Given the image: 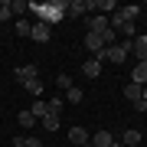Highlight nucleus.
I'll return each instance as SVG.
<instances>
[{
	"mask_svg": "<svg viewBox=\"0 0 147 147\" xmlns=\"http://www.w3.org/2000/svg\"><path fill=\"white\" fill-rule=\"evenodd\" d=\"M65 7H69V0H49V3H30V10L39 16V23L53 26V23L65 20Z\"/></svg>",
	"mask_w": 147,
	"mask_h": 147,
	"instance_id": "1",
	"label": "nucleus"
},
{
	"mask_svg": "<svg viewBox=\"0 0 147 147\" xmlns=\"http://www.w3.org/2000/svg\"><path fill=\"white\" fill-rule=\"evenodd\" d=\"M85 49H88V53H95V56H98V53H105V36H101V33H85Z\"/></svg>",
	"mask_w": 147,
	"mask_h": 147,
	"instance_id": "2",
	"label": "nucleus"
},
{
	"mask_svg": "<svg viewBox=\"0 0 147 147\" xmlns=\"http://www.w3.org/2000/svg\"><path fill=\"white\" fill-rule=\"evenodd\" d=\"M30 39L33 42H49V39H53V26H46V23H33V33H30Z\"/></svg>",
	"mask_w": 147,
	"mask_h": 147,
	"instance_id": "3",
	"label": "nucleus"
},
{
	"mask_svg": "<svg viewBox=\"0 0 147 147\" xmlns=\"http://www.w3.org/2000/svg\"><path fill=\"white\" fill-rule=\"evenodd\" d=\"M88 144H92V147H111V144H115V137H111L108 127H101V131H95V134L88 137Z\"/></svg>",
	"mask_w": 147,
	"mask_h": 147,
	"instance_id": "4",
	"label": "nucleus"
},
{
	"mask_svg": "<svg viewBox=\"0 0 147 147\" xmlns=\"http://www.w3.org/2000/svg\"><path fill=\"white\" fill-rule=\"evenodd\" d=\"M13 75H16V82H23V85H26V82H33V79H39V69L30 62V65H20Z\"/></svg>",
	"mask_w": 147,
	"mask_h": 147,
	"instance_id": "5",
	"label": "nucleus"
},
{
	"mask_svg": "<svg viewBox=\"0 0 147 147\" xmlns=\"http://www.w3.org/2000/svg\"><path fill=\"white\" fill-rule=\"evenodd\" d=\"M124 98L131 101V105L144 101V85H137V82H127V85H124Z\"/></svg>",
	"mask_w": 147,
	"mask_h": 147,
	"instance_id": "6",
	"label": "nucleus"
},
{
	"mask_svg": "<svg viewBox=\"0 0 147 147\" xmlns=\"http://www.w3.org/2000/svg\"><path fill=\"white\" fill-rule=\"evenodd\" d=\"M88 137H92V134L85 131L82 124H75V127H69V141H72L75 147H82V144H88Z\"/></svg>",
	"mask_w": 147,
	"mask_h": 147,
	"instance_id": "7",
	"label": "nucleus"
},
{
	"mask_svg": "<svg viewBox=\"0 0 147 147\" xmlns=\"http://www.w3.org/2000/svg\"><path fill=\"white\" fill-rule=\"evenodd\" d=\"M127 56H131V53H127V49L124 46H121V42H115V46H108V62H127Z\"/></svg>",
	"mask_w": 147,
	"mask_h": 147,
	"instance_id": "8",
	"label": "nucleus"
},
{
	"mask_svg": "<svg viewBox=\"0 0 147 147\" xmlns=\"http://www.w3.org/2000/svg\"><path fill=\"white\" fill-rule=\"evenodd\" d=\"M85 13H88V0H69L65 16H85Z\"/></svg>",
	"mask_w": 147,
	"mask_h": 147,
	"instance_id": "9",
	"label": "nucleus"
},
{
	"mask_svg": "<svg viewBox=\"0 0 147 147\" xmlns=\"http://www.w3.org/2000/svg\"><path fill=\"white\" fill-rule=\"evenodd\" d=\"M105 30H108V16H105V13L88 16V33H105Z\"/></svg>",
	"mask_w": 147,
	"mask_h": 147,
	"instance_id": "10",
	"label": "nucleus"
},
{
	"mask_svg": "<svg viewBox=\"0 0 147 147\" xmlns=\"http://www.w3.org/2000/svg\"><path fill=\"white\" fill-rule=\"evenodd\" d=\"M131 53L141 59V62H147V36H134V42H131Z\"/></svg>",
	"mask_w": 147,
	"mask_h": 147,
	"instance_id": "11",
	"label": "nucleus"
},
{
	"mask_svg": "<svg viewBox=\"0 0 147 147\" xmlns=\"http://www.w3.org/2000/svg\"><path fill=\"white\" fill-rule=\"evenodd\" d=\"M141 141H144V137H141V131H137V127H127V131L121 134V144H124V147H137Z\"/></svg>",
	"mask_w": 147,
	"mask_h": 147,
	"instance_id": "12",
	"label": "nucleus"
},
{
	"mask_svg": "<svg viewBox=\"0 0 147 147\" xmlns=\"http://www.w3.org/2000/svg\"><path fill=\"white\" fill-rule=\"evenodd\" d=\"M131 82H137V85H147V62H137V65L131 69Z\"/></svg>",
	"mask_w": 147,
	"mask_h": 147,
	"instance_id": "13",
	"label": "nucleus"
},
{
	"mask_svg": "<svg viewBox=\"0 0 147 147\" xmlns=\"http://www.w3.org/2000/svg\"><path fill=\"white\" fill-rule=\"evenodd\" d=\"M98 72H101V62H95V59L82 62V75H85V79H98Z\"/></svg>",
	"mask_w": 147,
	"mask_h": 147,
	"instance_id": "14",
	"label": "nucleus"
},
{
	"mask_svg": "<svg viewBox=\"0 0 147 147\" xmlns=\"http://www.w3.org/2000/svg\"><path fill=\"white\" fill-rule=\"evenodd\" d=\"M30 115H33V118H46V115H49V105H46L42 98H36V101H33V108H30Z\"/></svg>",
	"mask_w": 147,
	"mask_h": 147,
	"instance_id": "15",
	"label": "nucleus"
},
{
	"mask_svg": "<svg viewBox=\"0 0 147 147\" xmlns=\"http://www.w3.org/2000/svg\"><path fill=\"white\" fill-rule=\"evenodd\" d=\"M10 10H13L16 16H20V20H26V13H30V3H26V0H13V3H10Z\"/></svg>",
	"mask_w": 147,
	"mask_h": 147,
	"instance_id": "16",
	"label": "nucleus"
},
{
	"mask_svg": "<svg viewBox=\"0 0 147 147\" xmlns=\"http://www.w3.org/2000/svg\"><path fill=\"white\" fill-rule=\"evenodd\" d=\"M118 10H121V16H124V20H137V13H141V7H137V3H127V7H118Z\"/></svg>",
	"mask_w": 147,
	"mask_h": 147,
	"instance_id": "17",
	"label": "nucleus"
},
{
	"mask_svg": "<svg viewBox=\"0 0 147 147\" xmlns=\"http://www.w3.org/2000/svg\"><path fill=\"white\" fill-rule=\"evenodd\" d=\"M46 105H49V111H53V115H59V111H62V105H65V95H53Z\"/></svg>",
	"mask_w": 147,
	"mask_h": 147,
	"instance_id": "18",
	"label": "nucleus"
},
{
	"mask_svg": "<svg viewBox=\"0 0 147 147\" xmlns=\"http://www.w3.org/2000/svg\"><path fill=\"white\" fill-rule=\"evenodd\" d=\"M30 33H33V23H30V20H16V36L30 39Z\"/></svg>",
	"mask_w": 147,
	"mask_h": 147,
	"instance_id": "19",
	"label": "nucleus"
},
{
	"mask_svg": "<svg viewBox=\"0 0 147 147\" xmlns=\"http://www.w3.org/2000/svg\"><path fill=\"white\" fill-rule=\"evenodd\" d=\"M42 127H46V131H59V115H53V111H49V115L42 118Z\"/></svg>",
	"mask_w": 147,
	"mask_h": 147,
	"instance_id": "20",
	"label": "nucleus"
},
{
	"mask_svg": "<svg viewBox=\"0 0 147 147\" xmlns=\"http://www.w3.org/2000/svg\"><path fill=\"white\" fill-rule=\"evenodd\" d=\"M82 98H85V92H82V88H75V85H72V88L65 92V101H72V105H79Z\"/></svg>",
	"mask_w": 147,
	"mask_h": 147,
	"instance_id": "21",
	"label": "nucleus"
},
{
	"mask_svg": "<svg viewBox=\"0 0 147 147\" xmlns=\"http://www.w3.org/2000/svg\"><path fill=\"white\" fill-rule=\"evenodd\" d=\"M16 121H20V127H26V131H30L33 124H36V118H33L30 111H20V115H16Z\"/></svg>",
	"mask_w": 147,
	"mask_h": 147,
	"instance_id": "22",
	"label": "nucleus"
},
{
	"mask_svg": "<svg viewBox=\"0 0 147 147\" xmlns=\"http://www.w3.org/2000/svg\"><path fill=\"white\" fill-rule=\"evenodd\" d=\"M26 92L33 95V98H39V95H42V82H39V79H33V82H26Z\"/></svg>",
	"mask_w": 147,
	"mask_h": 147,
	"instance_id": "23",
	"label": "nucleus"
},
{
	"mask_svg": "<svg viewBox=\"0 0 147 147\" xmlns=\"http://www.w3.org/2000/svg\"><path fill=\"white\" fill-rule=\"evenodd\" d=\"M95 10H105V13H115V10H118V3H115V0H98V3H95Z\"/></svg>",
	"mask_w": 147,
	"mask_h": 147,
	"instance_id": "24",
	"label": "nucleus"
},
{
	"mask_svg": "<svg viewBox=\"0 0 147 147\" xmlns=\"http://www.w3.org/2000/svg\"><path fill=\"white\" fill-rule=\"evenodd\" d=\"M56 85H59L62 92H69V88H72V79H69V75L62 72V75H56Z\"/></svg>",
	"mask_w": 147,
	"mask_h": 147,
	"instance_id": "25",
	"label": "nucleus"
},
{
	"mask_svg": "<svg viewBox=\"0 0 147 147\" xmlns=\"http://www.w3.org/2000/svg\"><path fill=\"white\" fill-rule=\"evenodd\" d=\"M13 16V10H10V3H0V23H7Z\"/></svg>",
	"mask_w": 147,
	"mask_h": 147,
	"instance_id": "26",
	"label": "nucleus"
},
{
	"mask_svg": "<svg viewBox=\"0 0 147 147\" xmlns=\"http://www.w3.org/2000/svg\"><path fill=\"white\" fill-rule=\"evenodd\" d=\"M101 36H105V46H115V39H118V33H115V30L108 26L105 33H101Z\"/></svg>",
	"mask_w": 147,
	"mask_h": 147,
	"instance_id": "27",
	"label": "nucleus"
},
{
	"mask_svg": "<svg viewBox=\"0 0 147 147\" xmlns=\"http://www.w3.org/2000/svg\"><path fill=\"white\" fill-rule=\"evenodd\" d=\"M26 147H42V141H36V137H26Z\"/></svg>",
	"mask_w": 147,
	"mask_h": 147,
	"instance_id": "28",
	"label": "nucleus"
},
{
	"mask_svg": "<svg viewBox=\"0 0 147 147\" xmlns=\"http://www.w3.org/2000/svg\"><path fill=\"white\" fill-rule=\"evenodd\" d=\"M144 105H147V85H144Z\"/></svg>",
	"mask_w": 147,
	"mask_h": 147,
	"instance_id": "29",
	"label": "nucleus"
},
{
	"mask_svg": "<svg viewBox=\"0 0 147 147\" xmlns=\"http://www.w3.org/2000/svg\"><path fill=\"white\" fill-rule=\"evenodd\" d=\"M111 147H124V144H121V141H115V144H111Z\"/></svg>",
	"mask_w": 147,
	"mask_h": 147,
	"instance_id": "30",
	"label": "nucleus"
},
{
	"mask_svg": "<svg viewBox=\"0 0 147 147\" xmlns=\"http://www.w3.org/2000/svg\"><path fill=\"white\" fill-rule=\"evenodd\" d=\"M82 147H92V144H82Z\"/></svg>",
	"mask_w": 147,
	"mask_h": 147,
	"instance_id": "31",
	"label": "nucleus"
}]
</instances>
